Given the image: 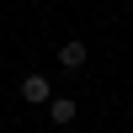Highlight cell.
Here are the masks:
<instances>
[{
    "label": "cell",
    "instance_id": "1",
    "mask_svg": "<svg viewBox=\"0 0 133 133\" xmlns=\"http://www.w3.org/2000/svg\"><path fill=\"white\" fill-rule=\"evenodd\" d=\"M16 91H21L27 107H48V101H53V80H48V75H21Z\"/></svg>",
    "mask_w": 133,
    "mask_h": 133
},
{
    "label": "cell",
    "instance_id": "2",
    "mask_svg": "<svg viewBox=\"0 0 133 133\" xmlns=\"http://www.w3.org/2000/svg\"><path fill=\"white\" fill-rule=\"evenodd\" d=\"M85 53H91L85 37H69V43L59 48V64H64V69H85Z\"/></svg>",
    "mask_w": 133,
    "mask_h": 133
},
{
    "label": "cell",
    "instance_id": "3",
    "mask_svg": "<svg viewBox=\"0 0 133 133\" xmlns=\"http://www.w3.org/2000/svg\"><path fill=\"white\" fill-rule=\"evenodd\" d=\"M75 112H80V107H75L69 96H53V101H48V117H53L59 128H69V123H75Z\"/></svg>",
    "mask_w": 133,
    "mask_h": 133
}]
</instances>
